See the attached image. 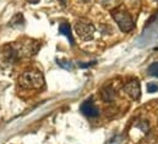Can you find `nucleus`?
I'll list each match as a JSON object with an SVG mask.
<instances>
[{"label":"nucleus","instance_id":"obj_11","mask_svg":"<svg viewBox=\"0 0 158 144\" xmlns=\"http://www.w3.org/2000/svg\"><path fill=\"white\" fill-rule=\"evenodd\" d=\"M147 92L148 93H156L158 92V84L156 82H150L147 83Z\"/></svg>","mask_w":158,"mask_h":144},{"label":"nucleus","instance_id":"obj_1","mask_svg":"<svg viewBox=\"0 0 158 144\" xmlns=\"http://www.w3.org/2000/svg\"><path fill=\"white\" fill-rule=\"evenodd\" d=\"M19 84L25 89H40L44 86V77L37 70L25 71L19 77Z\"/></svg>","mask_w":158,"mask_h":144},{"label":"nucleus","instance_id":"obj_2","mask_svg":"<svg viewBox=\"0 0 158 144\" xmlns=\"http://www.w3.org/2000/svg\"><path fill=\"white\" fill-rule=\"evenodd\" d=\"M110 12H112V17H113L114 21L118 23L119 28H120L123 32L127 33V32H130V31L134 30V27H135L134 20H132L131 15H130L124 7L118 6V7L113 9V10H110Z\"/></svg>","mask_w":158,"mask_h":144},{"label":"nucleus","instance_id":"obj_7","mask_svg":"<svg viewBox=\"0 0 158 144\" xmlns=\"http://www.w3.org/2000/svg\"><path fill=\"white\" fill-rule=\"evenodd\" d=\"M59 33L66 37V38L70 40L71 45H74V43H75V42H74V38H73V34H71V30H70L69 23H66V22L60 23V26H59Z\"/></svg>","mask_w":158,"mask_h":144},{"label":"nucleus","instance_id":"obj_9","mask_svg":"<svg viewBox=\"0 0 158 144\" xmlns=\"http://www.w3.org/2000/svg\"><path fill=\"white\" fill-rule=\"evenodd\" d=\"M9 23H10V26H11V27H20V25H21V26H23L25 20H23L22 14H16Z\"/></svg>","mask_w":158,"mask_h":144},{"label":"nucleus","instance_id":"obj_8","mask_svg":"<svg viewBox=\"0 0 158 144\" xmlns=\"http://www.w3.org/2000/svg\"><path fill=\"white\" fill-rule=\"evenodd\" d=\"M119 2H120V0H99V4L106 10H113V9L118 7Z\"/></svg>","mask_w":158,"mask_h":144},{"label":"nucleus","instance_id":"obj_12","mask_svg":"<svg viewBox=\"0 0 158 144\" xmlns=\"http://www.w3.org/2000/svg\"><path fill=\"white\" fill-rule=\"evenodd\" d=\"M30 4H38L40 2V0H27Z\"/></svg>","mask_w":158,"mask_h":144},{"label":"nucleus","instance_id":"obj_13","mask_svg":"<svg viewBox=\"0 0 158 144\" xmlns=\"http://www.w3.org/2000/svg\"><path fill=\"white\" fill-rule=\"evenodd\" d=\"M81 1H82V2H86V4H88V2H91L92 0H81Z\"/></svg>","mask_w":158,"mask_h":144},{"label":"nucleus","instance_id":"obj_10","mask_svg":"<svg viewBox=\"0 0 158 144\" xmlns=\"http://www.w3.org/2000/svg\"><path fill=\"white\" fill-rule=\"evenodd\" d=\"M148 73L153 77H158V62H153L148 67Z\"/></svg>","mask_w":158,"mask_h":144},{"label":"nucleus","instance_id":"obj_6","mask_svg":"<svg viewBox=\"0 0 158 144\" xmlns=\"http://www.w3.org/2000/svg\"><path fill=\"white\" fill-rule=\"evenodd\" d=\"M101 95H102V99H103L106 103H110V102L114 100L115 92H114V89L112 88V86H106V87L102 89Z\"/></svg>","mask_w":158,"mask_h":144},{"label":"nucleus","instance_id":"obj_5","mask_svg":"<svg viewBox=\"0 0 158 144\" xmlns=\"http://www.w3.org/2000/svg\"><path fill=\"white\" fill-rule=\"evenodd\" d=\"M80 110H81V112H82L85 116H87V117H97V116L99 115V110L94 105V103L92 102V99H88V100L83 102L82 105H81V108H80Z\"/></svg>","mask_w":158,"mask_h":144},{"label":"nucleus","instance_id":"obj_3","mask_svg":"<svg viewBox=\"0 0 158 144\" xmlns=\"http://www.w3.org/2000/svg\"><path fill=\"white\" fill-rule=\"evenodd\" d=\"M75 31L82 40H92L94 37V26L87 18L81 17L75 22Z\"/></svg>","mask_w":158,"mask_h":144},{"label":"nucleus","instance_id":"obj_4","mask_svg":"<svg viewBox=\"0 0 158 144\" xmlns=\"http://www.w3.org/2000/svg\"><path fill=\"white\" fill-rule=\"evenodd\" d=\"M123 90L125 92L126 95H129L135 102H137L141 98V87H140V82L137 79H132V81L127 82L124 86Z\"/></svg>","mask_w":158,"mask_h":144}]
</instances>
